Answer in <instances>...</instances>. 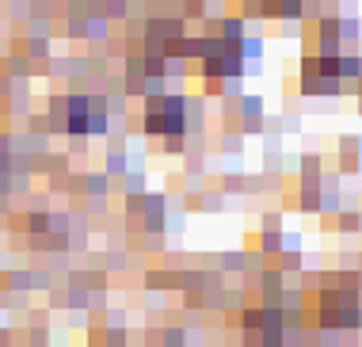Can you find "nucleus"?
<instances>
[{
    "label": "nucleus",
    "mask_w": 362,
    "mask_h": 347,
    "mask_svg": "<svg viewBox=\"0 0 362 347\" xmlns=\"http://www.w3.org/2000/svg\"><path fill=\"white\" fill-rule=\"evenodd\" d=\"M126 168H130V164H126V153H111V157H107V172H111V176H126Z\"/></svg>",
    "instance_id": "7ed1b4c3"
},
{
    "label": "nucleus",
    "mask_w": 362,
    "mask_h": 347,
    "mask_svg": "<svg viewBox=\"0 0 362 347\" xmlns=\"http://www.w3.org/2000/svg\"><path fill=\"white\" fill-rule=\"evenodd\" d=\"M46 222H50L46 214H31V233H42V229H50Z\"/></svg>",
    "instance_id": "0eeeda50"
},
{
    "label": "nucleus",
    "mask_w": 362,
    "mask_h": 347,
    "mask_svg": "<svg viewBox=\"0 0 362 347\" xmlns=\"http://www.w3.org/2000/svg\"><path fill=\"white\" fill-rule=\"evenodd\" d=\"M164 343H168V347H180V343H183V332H180V329L164 332Z\"/></svg>",
    "instance_id": "6e6552de"
},
{
    "label": "nucleus",
    "mask_w": 362,
    "mask_h": 347,
    "mask_svg": "<svg viewBox=\"0 0 362 347\" xmlns=\"http://www.w3.org/2000/svg\"><path fill=\"white\" fill-rule=\"evenodd\" d=\"M244 4H248V0H244ZM252 4H259V0H252Z\"/></svg>",
    "instance_id": "1a4fd4ad"
},
{
    "label": "nucleus",
    "mask_w": 362,
    "mask_h": 347,
    "mask_svg": "<svg viewBox=\"0 0 362 347\" xmlns=\"http://www.w3.org/2000/svg\"><path fill=\"white\" fill-rule=\"evenodd\" d=\"M263 324V309H244V329H259Z\"/></svg>",
    "instance_id": "39448f33"
},
{
    "label": "nucleus",
    "mask_w": 362,
    "mask_h": 347,
    "mask_svg": "<svg viewBox=\"0 0 362 347\" xmlns=\"http://www.w3.org/2000/svg\"><path fill=\"white\" fill-rule=\"evenodd\" d=\"M88 35H92V38H107V19H92V23H88Z\"/></svg>",
    "instance_id": "423d86ee"
},
{
    "label": "nucleus",
    "mask_w": 362,
    "mask_h": 347,
    "mask_svg": "<svg viewBox=\"0 0 362 347\" xmlns=\"http://www.w3.org/2000/svg\"><path fill=\"white\" fill-rule=\"evenodd\" d=\"M107 183H111V180H107V172L88 176V191H92V195H107Z\"/></svg>",
    "instance_id": "20e7f679"
},
{
    "label": "nucleus",
    "mask_w": 362,
    "mask_h": 347,
    "mask_svg": "<svg viewBox=\"0 0 362 347\" xmlns=\"http://www.w3.org/2000/svg\"><path fill=\"white\" fill-rule=\"evenodd\" d=\"M240 115H244V126H248V130H259V123H263V99L259 96H244L240 99Z\"/></svg>",
    "instance_id": "f257e3e1"
},
{
    "label": "nucleus",
    "mask_w": 362,
    "mask_h": 347,
    "mask_svg": "<svg viewBox=\"0 0 362 347\" xmlns=\"http://www.w3.org/2000/svg\"><path fill=\"white\" fill-rule=\"evenodd\" d=\"M214 27H218L221 42H240L244 38V19H221V23H214Z\"/></svg>",
    "instance_id": "f03ea898"
}]
</instances>
